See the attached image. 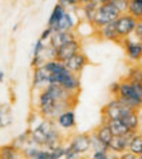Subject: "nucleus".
Masks as SVG:
<instances>
[{
	"instance_id": "obj_1",
	"label": "nucleus",
	"mask_w": 142,
	"mask_h": 159,
	"mask_svg": "<svg viewBox=\"0 0 142 159\" xmlns=\"http://www.w3.org/2000/svg\"><path fill=\"white\" fill-rule=\"evenodd\" d=\"M79 94H74L59 84H48L38 91L36 111L41 118L53 119L65 109L74 108Z\"/></svg>"
},
{
	"instance_id": "obj_2",
	"label": "nucleus",
	"mask_w": 142,
	"mask_h": 159,
	"mask_svg": "<svg viewBox=\"0 0 142 159\" xmlns=\"http://www.w3.org/2000/svg\"><path fill=\"white\" fill-rule=\"evenodd\" d=\"M31 138L34 145L52 151L60 145H64L66 136L62 133L55 120L42 118L35 128L31 130Z\"/></svg>"
},
{
	"instance_id": "obj_3",
	"label": "nucleus",
	"mask_w": 142,
	"mask_h": 159,
	"mask_svg": "<svg viewBox=\"0 0 142 159\" xmlns=\"http://www.w3.org/2000/svg\"><path fill=\"white\" fill-rule=\"evenodd\" d=\"M67 139L64 159H82L91 151V132L73 133Z\"/></svg>"
},
{
	"instance_id": "obj_4",
	"label": "nucleus",
	"mask_w": 142,
	"mask_h": 159,
	"mask_svg": "<svg viewBox=\"0 0 142 159\" xmlns=\"http://www.w3.org/2000/svg\"><path fill=\"white\" fill-rule=\"evenodd\" d=\"M59 84L66 91L74 94H80L82 91V81L80 75L72 73L66 69L60 71L58 74H50V84Z\"/></svg>"
},
{
	"instance_id": "obj_5",
	"label": "nucleus",
	"mask_w": 142,
	"mask_h": 159,
	"mask_svg": "<svg viewBox=\"0 0 142 159\" xmlns=\"http://www.w3.org/2000/svg\"><path fill=\"white\" fill-rule=\"evenodd\" d=\"M121 14V13L119 12L118 9L116 8V6L112 1L100 3L91 25L94 28V30H99V28L103 27V26L107 25V24L115 22Z\"/></svg>"
},
{
	"instance_id": "obj_6",
	"label": "nucleus",
	"mask_w": 142,
	"mask_h": 159,
	"mask_svg": "<svg viewBox=\"0 0 142 159\" xmlns=\"http://www.w3.org/2000/svg\"><path fill=\"white\" fill-rule=\"evenodd\" d=\"M135 108L127 106L117 98H113L110 102H107L101 108V116L102 121H110V120H121L125 116H127Z\"/></svg>"
},
{
	"instance_id": "obj_7",
	"label": "nucleus",
	"mask_w": 142,
	"mask_h": 159,
	"mask_svg": "<svg viewBox=\"0 0 142 159\" xmlns=\"http://www.w3.org/2000/svg\"><path fill=\"white\" fill-rule=\"evenodd\" d=\"M116 98L131 108L138 109V111L142 109L141 101L137 91L135 90L134 84L124 77L119 79V92Z\"/></svg>"
},
{
	"instance_id": "obj_8",
	"label": "nucleus",
	"mask_w": 142,
	"mask_h": 159,
	"mask_svg": "<svg viewBox=\"0 0 142 159\" xmlns=\"http://www.w3.org/2000/svg\"><path fill=\"white\" fill-rule=\"evenodd\" d=\"M123 48L125 57L130 64H142V42L136 38H124L119 42Z\"/></svg>"
},
{
	"instance_id": "obj_9",
	"label": "nucleus",
	"mask_w": 142,
	"mask_h": 159,
	"mask_svg": "<svg viewBox=\"0 0 142 159\" xmlns=\"http://www.w3.org/2000/svg\"><path fill=\"white\" fill-rule=\"evenodd\" d=\"M116 30L118 32V35L121 39L124 38L131 37L134 35L135 28L138 23V20L135 16H132L129 13H121L118 17L116 19V21L114 22Z\"/></svg>"
},
{
	"instance_id": "obj_10",
	"label": "nucleus",
	"mask_w": 142,
	"mask_h": 159,
	"mask_svg": "<svg viewBox=\"0 0 142 159\" xmlns=\"http://www.w3.org/2000/svg\"><path fill=\"white\" fill-rule=\"evenodd\" d=\"M79 51H83V41L79 37H77L59 47L57 49L55 59L61 62H65L67 59L73 57L75 53L79 52Z\"/></svg>"
},
{
	"instance_id": "obj_11",
	"label": "nucleus",
	"mask_w": 142,
	"mask_h": 159,
	"mask_svg": "<svg viewBox=\"0 0 142 159\" xmlns=\"http://www.w3.org/2000/svg\"><path fill=\"white\" fill-rule=\"evenodd\" d=\"M64 64L67 67V69L71 70L72 73L80 75L86 67L90 64V60L84 51H79V52L75 53L73 57L67 59L64 62Z\"/></svg>"
},
{
	"instance_id": "obj_12",
	"label": "nucleus",
	"mask_w": 142,
	"mask_h": 159,
	"mask_svg": "<svg viewBox=\"0 0 142 159\" xmlns=\"http://www.w3.org/2000/svg\"><path fill=\"white\" fill-rule=\"evenodd\" d=\"M80 23V19L78 15L71 11H65L63 16L55 25L53 30H61V32H76L78 24Z\"/></svg>"
},
{
	"instance_id": "obj_13",
	"label": "nucleus",
	"mask_w": 142,
	"mask_h": 159,
	"mask_svg": "<svg viewBox=\"0 0 142 159\" xmlns=\"http://www.w3.org/2000/svg\"><path fill=\"white\" fill-rule=\"evenodd\" d=\"M50 84V73L47 70L46 67L42 65L39 67L33 68V76H31V87L34 90H41L46 88Z\"/></svg>"
},
{
	"instance_id": "obj_14",
	"label": "nucleus",
	"mask_w": 142,
	"mask_h": 159,
	"mask_svg": "<svg viewBox=\"0 0 142 159\" xmlns=\"http://www.w3.org/2000/svg\"><path fill=\"white\" fill-rule=\"evenodd\" d=\"M54 120L61 130L71 131L76 128V114L74 108L65 109Z\"/></svg>"
},
{
	"instance_id": "obj_15",
	"label": "nucleus",
	"mask_w": 142,
	"mask_h": 159,
	"mask_svg": "<svg viewBox=\"0 0 142 159\" xmlns=\"http://www.w3.org/2000/svg\"><path fill=\"white\" fill-rule=\"evenodd\" d=\"M134 133H136V132H131V133L127 134V135H114L111 143H110V145H109L110 153L121 155V154L127 152L129 141Z\"/></svg>"
},
{
	"instance_id": "obj_16",
	"label": "nucleus",
	"mask_w": 142,
	"mask_h": 159,
	"mask_svg": "<svg viewBox=\"0 0 142 159\" xmlns=\"http://www.w3.org/2000/svg\"><path fill=\"white\" fill-rule=\"evenodd\" d=\"M94 34L97 36L101 38L103 40H107V41L110 42H114V43H118L121 42V38L119 37L118 32L116 30V26H115V23H110L107 25L103 26V27L99 28V30H94Z\"/></svg>"
},
{
	"instance_id": "obj_17",
	"label": "nucleus",
	"mask_w": 142,
	"mask_h": 159,
	"mask_svg": "<svg viewBox=\"0 0 142 159\" xmlns=\"http://www.w3.org/2000/svg\"><path fill=\"white\" fill-rule=\"evenodd\" d=\"M78 35L76 32H61V30H53L50 39L48 40V43L51 44L53 48L58 49L62 44L71 41V40L77 38Z\"/></svg>"
},
{
	"instance_id": "obj_18",
	"label": "nucleus",
	"mask_w": 142,
	"mask_h": 159,
	"mask_svg": "<svg viewBox=\"0 0 142 159\" xmlns=\"http://www.w3.org/2000/svg\"><path fill=\"white\" fill-rule=\"evenodd\" d=\"M99 2L96 1V0H90V1L86 2V3L82 4L80 6V9L78 11L77 15L82 14L79 16L80 21H84V22H87V23L91 24L92 21H93V17L96 15V12L98 10V7H99Z\"/></svg>"
},
{
	"instance_id": "obj_19",
	"label": "nucleus",
	"mask_w": 142,
	"mask_h": 159,
	"mask_svg": "<svg viewBox=\"0 0 142 159\" xmlns=\"http://www.w3.org/2000/svg\"><path fill=\"white\" fill-rule=\"evenodd\" d=\"M91 133L96 136L98 140H100L104 145L109 147L110 143H111L112 139H113V132H112L111 128H110L109 124L107 121H102L99 126H97Z\"/></svg>"
},
{
	"instance_id": "obj_20",
	"label": "nucleus",
	"mask_w": 142,
	"mask_h": 159,
	"mask_svg": "<svg viewBox=\"0 0 142 159\" xmlns=\"http://www.w3.org/2000/svg\"><path fill=\"white\" fill-rule=\"evenodd\" d=\"M130 131L132 132H139L141 128V119H140V111L134 109L131 111L127 116L121 120Z\"/></svg>"
},
{
	"instance_id": "obj_21",
	"label": "nucleus",
	"mask_w": 142,
	"mask_h": 159,
	"mask_svg": "<svg viewBox=\"0 0 142 159\" xmlns=\"http://www.w3.org/2000/svg\"><path fill=\"white\" fill-rule=\"evenodd\" d=\"M0 159H24L23 152L13 143L0 146Z\"/></svg>"
},
{
	"instance_id": "obj_22",
	"label": "nucleus",
	"mask_w": 142,
	"mask_h": 159,
	"mask_svg": "<svg viewBox=\"0 0 142 159\" xmlns=\"http://www.w3.org/2000/svg\"><path fill=\"white\" fill-rule=\"evenodd\" d=\"M13 111L12 107L8 103L0 104V129H4L12 125Z\"/></svg>"
},
{
	"instance_id": "obj_23",
	"label": "nucleus",
	"mask_w": 142,
	"mask_h": 159,
	"mask_svg": "<svg viewBox=\"0 0 142 159\" xmlns=\"http://www.w3.org/2000/svg\"><path fill=\"white\" fill-rule=\"evenodd\" d=\"M124 78L130 82L142 84V64H130Z\"/></svg>"
},
{
	"instance_id": "obj_24",
	"label": "nucleus",
	"mask_w": 142,
	"mask_h": 159,
	"mask_svg": "<svg viewBox=\"0 0 142 159\" xmlns=\"http://www.w3.org/2000/svg\"><path fill=\"white\" fill-rule=\"evenodd\" d=\"M65 11L66 10L57 2L54 4V7H53L50 15H49V19L47 21V26H49V27H51L53 30L55 27V25L59 23V21L61 20V17L63 16V14L65 13Z\"/></svg>"
},
{
	"instance_id": "obj_25",
	"label": "nucleus",
	"mask_w": 142,
	"mask_h": 159,
	"mask_svg": "<svg viewBox=\"0 0 142 159\" xmlns=\"http://www.w3.org/2000/svg\"><path fill=\"white\" fill-rule=\"evenodd\" d=\"M128 152L140 156L142 154V133L140 131L132 134L128 145Z\"/></svg>"
},
{
	"instance_id": "obj_26",
	"label": "nucleus",
	"mask_w": 142,
	"mask_h": 159,
	"mask_svg": "<svg viewBox=\"0 0 142 159\" xmlns=\"http://www.w3.org/2000/svg\"><path fill=\"white\" fill-rule=\"evenodd\" d=\"M107 122L109 124L110 128H111L112 132H113V135H127V134L132 132L121 120H110V121Z\"/></svg>"
},
{
	"instance_id": "obj_27",
	"label": "nucleus",
	"mask_w": 142,
	"mask_h": 159,
	"mask_svg": "<svg viewBox=\"0 0 142 159\" xmlns=\"http://www.w3.org/2000/svg\"><path fill=\"white\" fill-rule=\"evenodd\" d=\"M127 13L135 16L138 21L142 20V2H138L136 0H129Z\"/></svg>"
},
{
	"instance_id": "obj_28",
	"label": "nucleus",
	"mask_w": 142,
	"mask_h": 159,
	"mask_svg": "<svg viewBox=\"0 0 142 159\" xmlns=\"http://www.w3.org/2000/svg\"><path fill=\"white\" fill-rule=\"evenodd\" d=\"M58 3L61 4L66 11H71L77 14L80 9V6L75 1V0H58Z\"/></svg>"
},
{
	"instance_id": "obj_29",
	"label": "nucleus",
	"mask_w": 142,
	"mask_h": 159,
	"mask_svg": "<svg viewBox=\"0 0 142 159\" xmlns=\"http://www.w3.org/2000/svg\"><path fill=\"white\" fill-rule=\"evenodd\" d=\"M41 55L44 57V59L46 60V62L49 61V60H53V59H55V55H57V49L53 48L48 42H46V46H45V49H44V51H42Z\"/></svg>"
},
{
	"instance_id": "obj_30",
	"label": "nucleus",
	"mask_w": 142,
	"mask_h": 159,
	"mask_svg": "<svg viewBox=\"0 0 142 159\" xmlns=\"http://www.w3.org/2000/svg\"><path fill=\"white\" fill-rule=\"evenodd\" d=\"M45 46H46V42L42 41L41 39L38 38L36 40V42L33 46V50H31V57H36V55H40L42 53L45 49Z\"/></svg>"
},
{
	"instance_id": "obj_31",
	"label": "nucleus",
	"mask_w": 142,
	"mask_h": 159,
	"mask_svg": "<svg viewBox=\"0 0 142 159\" xmlns=\"http://www.w3.org/2000/svg\"><path fill=\"white\" fill-rule=\"evenodd\" d=\"M116 6V8L118 9V11L121 13H126L128 10V6H129V0H115L112 1Z\"/></svg>"
},
{
	"instance_id": "obj_32",
	"label": "nucleus",
	"mask_w": 142,
	"mask_h": 159,
	"mask_svg": "<svg viewBox=\"0 0 142 159\" xmlns=\"http://www.w3.org/2000/svg\"><path fill=\"white\" fill-rule=\"evenodd\" d=\"M45 63H46V60L44 59V57H42L41 54L36 55V57H31V68L42 66Z\"/></svg>"
},
{
	"instance_id": "obj_33",
	"label": "nucleus",
	"mask_w": 142,
	"mask_h": 159,
	"mask_svg": "<svg viewBox=\"0 0 142 159\" xmlns=\"http://www.w3.org/2000/svg\"><path fill=\"white\" fill-rule=\"evenodd\" d=\"M109 154L110 152L96 151V152H92L89 159H109Z\"/></svg>"
},
{
	"instance_id": "obj_34",
	"label": "nucleus",
	"mask_w": 142,
	"mask_h": 159,
	"mask_svg": "<svg viewBox=\"0 0 142 159\" xmlns=\"http://www.w3.org/2000/svg\"><path fill=\"white\" fill-rule=\"evenodd\" d=\"M52 33H53L52 28L49 27V26H47V27L45 28V30L41 32V34H40L39 39H41L42 41H45V42H48V40L50 39V37H51V35H52Z\"/></svg>"
},
{
	"instance_id": "obj_35",
	"label": "nucleus",
	"mask_w": 142,
	"mask_h": 159,
	"mask_svg": "<svg viewBox=\"0 0 142 159\" xmlns=\"http://www.w3.org/2000/svg\"><path fill=\"white\" fill-rule=\"evenodd\" d=\"M132 37L142 42V20L138 21V23H137V26H136V28H135Z\"/></svg>"
},
{
	"instance_id": "obj_36",
	"label": "nucleus",
	"mask_w": 142,
	"mask_h": 159,
	"mask_svg": "<svg viewBox=\"0 0 142 159\" xmlns=\"http://www.w3.org/2000/svg\"><path fill=\"white\" fill-rule=\"evenodd\" d=\"M110 93L113 98H116L118 95V92H119V80L118 81H114L113 84H111L110 86Z\"/></svg>"
},
{
	"instance_id": "obj_37",
	"label": "nucleus",
	"mask_w": 142,
	"mask_h": 159,
	"mask_svg": "<svg viewBox=\"0 0 142 159\" xmlns=\"http://www.w3.org/2000/svg\"><path fill=\"white\" fill-rule=\"evenodd\" d=\"M119 159H138V156L127 151V152H125V153L119 155Z\"/></svg>"
},
{
	"instance_id": "obj_38",
	"label": "nucleus",
	"mask_w": 142,
	"mask_h": 159,
	"mask_svg": "<svg viewBox=\"0 0 142 159\" xmlns=\"http://www.w3.org/2000/svg\"><path fill=\"white\" fill-rule=\"evenodd\" d=\"M131 84H134V88L137 91V93H138L139 98H140L142 104V84H136V82H131Z\"/></svg>"
},
{
	"instance_id": "obj_39",
	"label": "nucleus",
	"mask_w": 142,
	"mask_h": 159,
	"mask_svg": "<svg viewBox=\"0 0 142 159\" xmlns=\"http://www.w3.org/2000/svg\"><path fill=\"white\" fill-rule=\"evenodd\" d=\"M109 159H119V155H117V154H113V153H110L109 154Z\"/></svg>"
},
{
	"instance_id": "obj_40",
	"label": "nucleus",
	"mask_w": 142,
	"mask_h": 159,
	"mask_svg": "<svg viewBox=\"0 0 142 159\" xmlns=\"http://www.w3.org/2000/svg\"><path fill=\"white\" fill-rule=\"evenodd\" d=\"M4 77H6V75H4V71L0 70V84H2V82H3Z\"/></svg>"
},
{
	"instance_id": "obj_41",
	"label": "nucleus",
	"mask_w": 142,
	"mask_h": 159,
	"mask_svg": "<svg viewBox=\"0 0 142 159\" xmlns=\"http://www.w3.org/2000/svg\"><path fill=\"white\" fill-rule=\"evenodd\" d=\"M76 2H77L79 6H82V4H84L86 3V2H88V1H90V0H75Z\"/></svg>"
},
{
	"instance_id": "obj_42",
	"label": "nucleus",
	"mask_w": 142,
	"mask_h": 159,
	"mask_svg": "<svg viewBox=\"0 0 142 159\" xmlns=\"http://www.w3.org/2000/svg\"><path fill=\"white\" fill-rule=\"evenodd\" d=\"M19 26H20L19 23L14 24V25H13V27H12V32H17V30H19Z\"/></svg>"
},
{
	"instance_id": "obj_43",
	"label": "nucleus",
	"mask_w": 142,
	"mask_h": 159,
	"mask_svg": "<svg viewBox=\"0 0 142 159\" xmlns=\"http://www.w3.org/2000/svg\"><path fill=\"white\" fill-rule=\"evenodd\" d=\"M96 1H98L99 3H104V2H107L109 0H96Z\"/></svg>"
},
{
	"instance_id": "obj_44",
	"label": "nucleus",
	"mask_w": 142,
	"mask_h": 159,
	"mask_svg": "<svg viewBox=\"0 0 142 159\" xmlns=\"http://www.w3.org/2000/svg\"><path fill=\"white\" fill-rule=\"evenodd\" d=\"M136 1H138V2H142V0H136Z\"/></svg>"
},
{
	"instance_id": "obj_45",
	"label": "nucleus",
	"mask_w": 142,
	"mask_h": 159,
	"mask_svg": "<svg viewBox=\"0 0 142 159\" xmlns=\"http://www.w3.org/2000/svg\"><path fill=\"white\" fill-rule=\"evenodd\" d=\"M109 1H115V0H109Z\"/></svg>"
},
{
	"instance_id": "obj_46",
	"label": "nucleus",
	"mask_w": 142,
	"mask_h": 159,
	"mask_svg": "<svg viewBox=\"0 0 142 159\" xmlns=\"http://www.w3.org/2000/svg\"><path fill=\"white\" fill-rule=\"evenodd\" d=\"M42 1H46V0H42Z\"/></svg>"
}]
</instances>
